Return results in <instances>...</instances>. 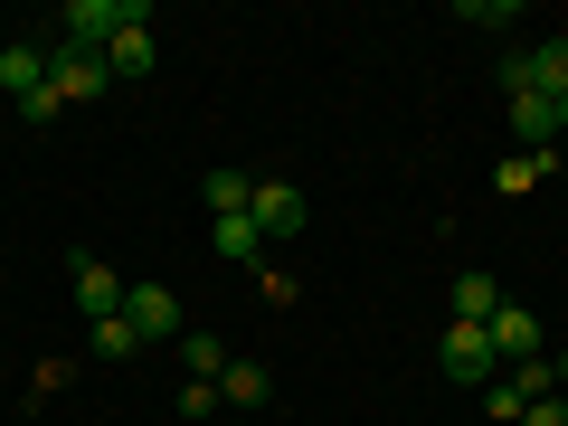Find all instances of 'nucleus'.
Wrapping results in <instances>:
<instances>
[{
    "label": "nucleus",
    "instance_id": "obj_1",
    "mask_svg": "<svg viewBox=\"0 0 568 426\" xmlns=\"http://www.w3.org/2000/svg\"><path fill=\"white\" fill-rule=\"evenodd\" d=\"M152 10L142 0H67L58 10V48H85V58H104V48L123 39V29H142Z\"/></svg>",
    "mask_w": 568,
    "mask_h": 426
},
{
    "label": "nucleus",
    "instance_id": "obj_2",
    "mask_svg": "<svg viewBox=\"0 0 568 426\" xmlns=\"http://www.w3.org/2000/svg\"><path fill=\"white\" fill-rule=\"evenodd\" d=\"M436 369H446L455 388H474V398H484V388L503 379V361H493L484 323H446V342H436Z\"/></svg>",
    "mask_w": 568,
    "mask_h": 426
},
{
    "label": "nucleus",
    "instance_id": "obj_3",
    "mask_svg": "<svg viewBox=\"0 0 568 426\" xmlns=\"http://www.w3.org/2000/svg\"><path fill=\"white\" fill-rule=\"evenodd\" d=\"M0 95L20 104V114L48 104V48L39 39H0Z\"/></svg>",
    "mask_w": 568,
    "mask_h": 426
},
{
    "label": "nucleus",
    "instance_id": "obj_4",
    "mask_svg": "<svg viewBox=\"0 0 568 426\" xmlns=\"http://www.w3.org/2000/svg\"><path fill=\"white\" fill-rule=\"evenodd\" d=\"M246 219H256V237H265V246H284V237H304L313 200H304L294 181H256V200H246Z\"/></svg>",
    "mask_w": 568,
    "mask_h": 426
},
{
    "label": "nucleus",
    "instance_id": "obj_5",
    "mask_svg": "<svg viewBox=\"0 0 568 426\" xmlns=\"http://www.w3.org/2000/svg\"><path fill=\"white\" fill-rule=\"evenodd\" d=\"M104 85H114V67H104V58H85V48H58V39H48V95H58V104H95Z\"/></svg>",
    "mask_w": 568,
    "mask_h": 426
},
{
    "label": "nucleus",
    "instance_id": "obj_6",
    "mask_svg": "<svg viewBox=\"0 0 568 426\" xmlns=\"http://www.w3.org/2000/svg\"><path fill=\"white\" fill-rule=\"evenodd\" d=\"M123 323H133V342H181V294L171 284H123Z\"/></svg>",
    "mask_w": 568,
    "mask_h": 426
},
{
    "label": "nucleus",
    "instance_id": "obj_7",
    "mask_svg": "<svg viewBox=\"0 0 568 426\" xmlns=\"http://www.w3.org/2000/svg\"><path fill=\"white\" fill-rule=\"evenodd\" d=\"M484 342H493V361H503V369H511V361H540V313L503 294V313L484 323Z\"/></svg>",
    "mask_w": 568,
    "mask_h": 426
},
{
    "label": "nucleus",
    "instance_id": "obj_8",
    "mask_svg": "<svg viewBox=\"0 0 568 426\" xmlns=\"http://www.w3.org/2000/svg\"><path fill=\"white\" fill-rule=\"evenodd\" d=\"M77 313H85V323H114V313H123V275L104 256H77Z\"/></svg>",
    "mask_w": 568,
    "mask_h": 426
},
{
    "label": "nucleus",
    "instance_id": "obj_9",
    "mask_svg": "<svg viewBox=\"0 0 568 426\" xmlns=\"http://www.w3.org/2000/svg\"><path fill=\"white\" fill-rule=\"evenodd\" d=\"M104 67H114V85H142V77H152V67H162V39H152V20L123 29V39L104 48Z\"/></svg>",
    "mask_w": 568,
    "mask_h": 426
},
{
    "label": "nucleus",
    "instance_id": "obj_10",
    "mask_svg": "<svg viewBox=\"0 0 568 426\" xmlns=\"http://www.w3.org/2000/svg\"><path fill=\"white\" fill-rule=\"evenodd\" d=\"M265 398H275L265 361H227V369H219V407H265Z\"/></svg>",
    "mask_w": 568,
    "mask_h": 426
},
{
    "label": "nucleus",
    "instance_id": "obj_11",
    "mask_svg": "<svg viewBox=\"0 0 568 426\" xmlns=\"http://www.w3.org/2000/svg\"><path fill=\"white\" fill-rule=\"evenodd\" d=\"M493 313H503V284H493L484 265H474V275H455V323H493Z\"/></svg>",
    "mask_w": 568,
    "mask_h": 426
},
{
    "label": "nucleus",
    "instance_id": "obj_12",
    "mask_svg": "<svg viewBox=\"0 0 568 426\" xmlns=\"http://www.w3.org/2000/svg\"><path fill=\"white\" fill-rule=\"evenodd\" d=\"M549 162H559V152H503L493 190H503V200H521V190H540V181H549Z\"/></svg>",
    "mask_w": 568,
    "mask_h": 426
},
{
    "label": "nucleus",
    "instance_id": "obj_13",
    "mask_svg": "<svg viewBox=\"0 0 568 426\" xmlns=\"http://www.w3.org/2000/svg\"><path fill=\"white\" fill-rule=\"evenodd\" d=\"M521 58H530V85L559 104V95H568V39H540V48H521Z\"/></svg>",
    "mask_w": 568,
    "mask_h": 426
},
{
    "label": "nucleus",
    "instance_id": "obj_14",
    "mask_svg": "<svg viewBox=\"0 0 568 426\" xmlns=\"http://www.w3.org/2000/svg\"><path fill=\"white\" fill-rule=\"evenodd\" d=\"M209 246H219V256H237V265H265L256 219H209Z\"/></svg>",
    "mask_w": 568,
    "mask_h": 426
},
{
    "label": "nucleus",
    "instance_id": "obj_15",
    "mask_svg": "<svg viewBox=\"0 0 568 426\" xmlns=\"http://www.w3.org/2000/svg\"><path fill=\"white\" fill-rule=\"evenodd\" d=\"M256 200V171H209V219H246Z\"/></svg>",
    "mask_w": 568,
    "mask_h": 426
},
{
    "label": "nucleus",
    "instance_id": "obj_16",
    "mask_svg": "<svg viewBox=\"0 0 568 426\" xmlns=\"http://www.w3.org/2000/svg\"><path fill=\"white\" fill-rule=\"evenodd\" d=\"M181 369L219 388V369H227V342H219V332H181Z\"/></svg>",
    "mask_w": 568,
    "mask_h": 426
},
{
    "label": "nucleus",
    "instance_id": "obj_17",
    "mask_svg": "<svg viewBox=\"0 0 568 426\" xmlns=\"http://www.w3.org/2000/svg\"><path fill=\"white\" fill-rule=\"evenodd\" d=\"M503 388H511L521 407H530V398H549V388H559V369H549V351H540V361H511V369H503Z\"/></svg>",
    "mask_w": 568,
    "mask_h": 426
},
{
    "label": "nucleus",
    "instance_id": "obj_18",
    "mask_svg": "<svg viewBox=\"0 0 568 426\" xmlns=\"http://www.w3.org/2000/svg\"><path fill=\"white\" fill-rule=\"evenodd\" d=\"M85 351H95V361H133V323H123V313H114V323H85Z\"/></svg>",
    "mask_w": 568,
    "mask_h": 426
},
{
    "label": "nucleus",
    "instance_id": "obj_19",
    "mask_svg": "<svg viewBox=\"0 0 568 426\" xmlns=\"http://www.w3.org/2000/svg\"><path fill=\"white\" fill-rule=\"evenodd\" d=\"M465 20L474 29H521V10H511V0H465Z\"/></svg>",
    "mask_w": 568,
    "mask_h": 426
},
{
    "label": "nucleus",
    "instance_id": "obj_20",
    "mask_svg": "<svg viewBox=\"0 0 568 426\" xmlns=\"http://www.w3.org/2000/svg\"><path fill=\"white\" fill-rule=\"evenodd\" d=\"M521 426H568V388H549V398L521 407Z\"/></svg>",
    "mask_w": 568,
    "mask_h": 426
},
{
    "label": "nucleus",
    "instance_id": "obj_21",
    "mask_svg": "<svg viewBox=\"0 0 568 426\" xmlns=\"http://www.w3.org/2000/svg\"><path fill=\"white\" fill-rule=\"evenodd\" d=\"M549 123H559V142H568V95H559V104H549Z\"/></svg>",
    "mask_w": 568,
    "mask_h": 426
},
{
    "label": "nucleus",
    "instance_id": "obj_22",
    "mask_svg": "<svg viewBox=\"0 0 568 426\" xmlns=\"http://www.w3.org/2000/svg\"><path fill=\"white\" fill-rule=\"evenodd\" d=\"M549 369H559V388H568V351H559V361H549Z\"/></svg>",
    "mask_w": 568,
    "mask_h": 426
},
{
    "label": "nucleus",
    "instance_id": "obj_23",
    "mask_svg": "<svg viewBox=\"0 0 568 426\" xmlns=\"http://www.w3.org/2000/svg\"><path fill=\"white\" fill-rule=\"evenodd\" d=\"M237 426H256V417H237Z\"/></svg>",
    "mask_w": 568,
    "mask_h": 426
},
{
    "label": "nucleus",
    "instance_id": "obj_24",
    "mask_svg": "<svg viewBox=\"0 0 568 426\" xmlns=\"http://www.w3.org/2000/svg\"><path fill=\"white\" fill-rule=\"evenodd\" d=\"M474 426H484V417H474Z\"/></svg>",
    "mask_w": 568,
    "mask_h": 426
}]
</instances>
